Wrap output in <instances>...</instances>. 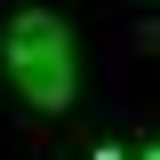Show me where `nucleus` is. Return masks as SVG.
Instances as JSON below:
<instances>
[{"label":"nucleus","instance_id":"f03ea898","mask_svg":"<svg viewBox=\"0 0 160 160\" xmlns=\"http://www.w3.org/2000/svg\"><path fill=\"white\" fill-rule=\"evenodd\" d=\"M144 160H160V144H152V152H144Z\"/></svg>","mask_w":160,"mask_h":160},{"label":"nucleus","instance_id":"f257e3e1","mask_svg":"<svg viewBox=\"0 0 160 160\" xmlns=\"http://www.w3.org/2000/svg\"><path fill=\"white\" fill-rule=\"evenodd\" d=\"M8 80L16 96H32L40 112H64L72 104V32H64L48 8H24L8 24Z\"/></svg>","mask_w":160,"mask_h":160}]
</instances>
